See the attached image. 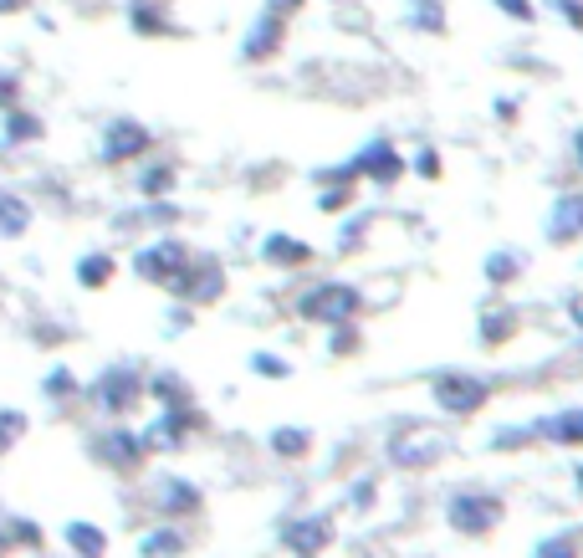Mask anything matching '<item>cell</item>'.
Here are the masks:
<instances>
[{"label": "cell", "mask_w": 583, "mask_h": 558, "mask_svg": "<svg viewBox=\"0 0 583 558\" xmlns=\"http://www.w3.org/2000/svg\"><path fill=\"white\" fill-rule=\"evenodd\" d=\"M41 390H47V400H72V395L82 390V384H77V374H72V369H52Z\"/></svg>", "instance_id": "30"}, {"label": "cell", "mask_w": 583, "mask_h": 558, "mask_svg": "<svg viewBox=\"0 0 583 558\" xmlns=\"http://www.w3.org/2000/svg\"><path fill=\"white\" fill-rule=\"evenodd\" d=\"M67 543H72L82 558H98L108 538H103V528H93V523H72V528H67Z\"/></svg>", "instance_id": "28"}, {"label": "cell", "mask_w": 583, "mask_h": 558, "mask_svg": "<svg viewBox=\"0 0 583 558\" xmlns=\"http://www.w3.org/2000/svg\"><path fill=\"white\" fill-rule=\"evenodd\" d=\"M537 441H548V446H563V451H583V405L573 410H553L532 425Z\"/></svg>", "instance_id": "14"}, {"label": "cell", "mask_w": 583, "mask_h": 558, "mask_svg": "<svg viewBox=\"0 0 583 558\" xmlns=\"http://www.w3.org/2000/svg\"><path fill=\"white\" fill-rule=\"evenodd\" d=\"M266 446H272L277 461H302L312 451V431H302V425H277V431L266 436Z\"/></svg>", "instance_id": "19"}, {"label": "cell", "mask_w": 583, "mask_h": 558, "mask_svg": "<svg viewBox=\"0 0 583 558\" xmlns=\"http://www.w3.org/2000/svg\"><path fill=\"white\" fill-rule=\"evenodd\" d=\"M159 6H164V0H159Z\"/></svg>", "instance_id": "45"}, {"label": "cell", "mask_w": 583, "mask_h": 558, "mask_svg": "<svg viewBox=\"0 0 583 558\" xmlns=\"http://www.w3.org/2000/svg\"><path fill=\"white\" fill-rule=\"evenodd\" d=\"M333 6H343V0H333Z\"/></svg>", "instance_id": "44"}, {"label": "cell", "mask_w": 583, "mask_h": 558, "mask_svg": "<svg viewBox=\"0 0 583 558\" xmlns=\"http://www.w3.org/2000/svg\"><path fill=\"white\" fill-rule=\"evenodd\" d=\"M358 308H364V292L353 282H318L297 297V318L302 323H318V328H338V323H353Z\"/></svg>", "instance_id": "1"}, {"label": "cell", "mask_w": 583, "mask_h": 558, "mask_svg": "<svg viewBox=\"0 0 583 558\" xmlns=\"http://www.w3.org/2000/svg\"><path fill=\"white\" fill-rule=\"evenodd\" d=\"M384 456L394 466L415 471V466H435V456H445V441L435 431H425V425H399V431L384 441Z\"/></svg>", "instance_id": "9"}, {"label": "cell", "mask_w": 583, "mask_h": 558, "mask_svg": "<svg viewBox=\"0 0 583 558\" xmlns=\"http://www.w3.org/2000/svg\"><path fill=\"white\" fill-rule=\"evenodd\" d=\"M573 487H578V492H583V461H578V466H573Z\"/></svg>", "instance_id": "43"}, {"label": "cell", "mask_w": 583, "mask_h": 558, "mask_svg": "<svg viewBox=\"0 0 583 558\" xmlns=\"http://www.w3.org/2000/svg\"><path fill=\"white\" fill-rule=\"evenodd\" d=\"M139 400H144V379H139V369L113 364V369H103V374L93 379V405H98L108 420H123Z\"/></svg>", "instance_id": "4"}, {"label": "cell", "mask_w": 583, "mask_h": 558, "mask_svg": "<svg viewBox=\"0 0 583 558\" xmlns=\"http://www.w3.org/2000/svg\"><path fill=\"white\" fill-rule=\"evenodd\" d=\"M128 26L139 31V36H164V31H169V16H164V6H159V0H133Z\"/></svg>", "instance_id": "23"}, {"label": "cell", "mask_w": 583, "mask_h": 558, "mask_svg": "<svg viewBox=\"0 0 583 558\" xmlns=\"http://www.w3.org/2000/svg\"><path fill=\"white\" fill-rule=\"evenodd\" d=\"M348 169H353L358 180H369V185H394L410 164H405V154H399V144H394V139H384V134H379V139H369L364 149H358V154L348 159Z\"/></svg>", "instance_id": "7"}, {"label": "cell", "mask_w": 583, "mask_h": 558, "mask_svg": "<svg viewBox=\"0 0 583 558\" xmlns=\"http://www.w3.org/2000/svg\"><path fill=\"white\" fill-rule=\"evenodd\" d=\"M113 272H118V262L108 251H87V256H77V287H108L113 282Z\"/></svg>", "instance_id": "20"}, {"label": "cell", "mask_w": 583, "mask_h": 558, "mask_svg": "<svg viewBox=\"0 0 583 558\" xmlns=\"http://www.w3.org/2000/svg\"><path fill=\"white\" fill-rule=\"evenodd\" d=\"M200 425H205V415L195 405H159L154 425L144 431V446L149 451H179V446L200 431Z\"/></svg>", "instance_id": "6"}, {"label": "cell", "mask_w": 583, "mask_h": 558, "mask_svg": "<svg viewBox=\"0 0 583 558\" xmlns=\"http://www.w3.org/2000/svg\"><path fill=\"white\" fill-rule=\"evenodd\" d=\"M543 236H548V246H578L583 241V190L553 195L548 216H543Z\"/></svg>", "instance_id": "11"}, {"label": "cell", "mask_w": 583, "mask_h": 558, "mask_svg": "<svg viewBox=\"0 0 583 558\" xmlns=\"http://www.w3.org/2000/svg\"><path fill=\"white\" fill-rule=\"evenodd\" d=\"M282 47H287V21L272 16V11H261V16L246 26V36H241V57H246V62H272Z\"/></svg>", "instance_id": "13"}, {"label": "cell", "mask_w": 583, "mask_h": 558, "mask_svg": "<svg viewBox=\"0 0 583 558\" xmlns=\"http://www.w3.org/2000/svg\"><path fill=\"white\" fill-rule=\"evenodd\" d=\"M445 518H451L456 533L481 538V533H491V528L502 523V502L491 497V492H456L451 507H445Z\"/></svg>", "instance_id": "8"}, {"label": "cell", "mask_w": 583, "mask_h": 558, "mask_svg": "<svg viewBox=\"0 0 583 558\" xmlns=\"http://www.w3.org/2000/svg\"><path fill=\"white\" fill-rule=\"evenodd\" d=\"M430 400L440 415L451 420H476L486 405H491V384L481 374H461V369H445L430 379Z\"/></svg>", "instance_id": "2"}, {"label": "cell", "mask_w": 583, "mask_h": 558, "mask_svg": "<svg viewBox=\"0 0 583 558\" xmlns=\"http://www.w3.org/2000/svg\"><path fill=\"white\" fill-rule=\"evenodd\" d=\"M31 139H41V118H31V113H21V108H11L6 113V123H0V144H31Z\"/></svg>", "instance_id": "25"}, {"label": "cell", "mask_w": 583, "mask_h": 558, "mask_svg": "<svg viewBox=\"0 0 583 558\" xmlns=\"http://www.w3.org/2000/svg\"><path fill=\"white\" fill-rule=\"evenodd\" d=\"M179 303H190V308H205V303H220L226 297V267L215 262V256H190V267H185V277H179L174 287H169Z\"/></svg>", "instance_id": "5"}, {"label": "cell", "mask_w": 583, "mask_h": 558, "mask_svg": "<svg viewBox=\"0 0 583 558\" xmlns=\"http://www.w3.org/2000/svg\"><path fill=\"white\" fill-rule=\"evenodd\" d=\"M261 262L266 267H282V272H297L312 262V246L292 231H272V236H261Z\"/></svg>", "instance_id": "15"}, {"label": "cell", "mask_w": 583, "mask_h": 558, "mask_svg": "<svg viewBox=\"0 0 583 558\" xmlns=\"http://www.w3.org/2000/svg\"><path fill=\"white\" fill-rule=\"evenodd\" d=\"M573 159H578V169H583V128L573 134Z\"/></svg>", "instance_id": "42"}, {"label": "cell", "mask_w": 583, "mask_h": 558, "mask_svg": "<svg viewBox=\"0 0 583 558\" xmlns=\"http://www.w3.org/2000/svg\"><path fill=\"white\" fill-rule=\"evenodd\" d=\"M548 6H553V11H558V16L573 26V31H583V0H548Z\"/></svg>", "instance_id": "38"}, {"label": "cell", "mask_w": 583, "mask_h": 558, "mask_svg": "<svg viewBox=\"0 0 583 558\" xmlns=\"http://www.w3.org/2000/svg\"><path fill=\"white\" fill-rule=\"evenodd\" d=\"M11 108H21V82L11 72H0V113H11Z\"/></svg>", "instance_id": "37"}, {"label": "cell", "mask_w": 583, "mask_h": 558, "mask_svg": "<svg viewBox=\"0 0 583 558\" xmlns=\"http://www.w3.org/2000/svg\"><path fill=\"white\" fill-rule=\"evenodd\" d=\"M302 6H307V0H266V11H272V16H282V21H292Z\"/></svg>", "instance_id": "39"}, {"label": "cell", "mask_w": 583, "mask_h": 558, "mask_svg": "<svg viewBox=\"0 0 583 558\" xmlns=\"http://www.w3.org/2000/svg\"><path fill=\"white\" fill-rule=\"evenodd\" d=\"M440 169H445V164H440V149H420V154H415V175H420V180H440Z\"/></svg>", "instance_id": "36"}, {"label": "cell", "mask_w": 583, "mask_h": 558, "mask_svg": "<svg viewBox=\"0 0 583 558\" xmlns=\"http://www.w3.org/2000/svg\"><path fill=\"white\" fill-rule=\"evenodd\" d=\"M481 272H486V282L497 287V292H502V287H512V282L522 277V251H491Z\"/></svg>", "instance_id": "22"}, {"label": "cell", "mask_w": 583, "mask_h": 558, "mask_svg": "<svg viewBox=\"0 0 583 558\" xmlns=\"http://www.w3.org/2000/svg\"><path fill=\"white\" fill-rule=\"evenodd\" d=\"M174 180H179V175H174L169 164H149L144 175H139V195H144V200H164V195L174 190Z\"/></svg>", "instance_id": "27"}, {"label": "cell", "mask_w": 583, "mask_h": 558, "mask_svg": "<svg viewBox=\"0 0 583 558\" xmlns=\"http://www.w3.org/2000/svg\"><path fill=\"white\" fill-rule=\"evenodd\" d=\"M348 497H353V507H358V512H364V507H374V502H369V497H374V482H358Z\"/></svg>", "instance_id": "40"}, {"label": "cell", "mask_w": 583, "mask_h": 558, "mask_svg": "<svg viewBox=\"0 0 583 558\" xmlns=\"http://www.w3.org/2000/svg\"><path fill=\"white\" fill-rule=\"evenodd\" d=\"M405 26L410 31H425V36H445V6H440V0H410Z\"/></svg>", "instance_id": "24"}, {"label": "cell", "mask_w": 583, "mask_h": 558, "mask_svg": "<svg viewBox=\"0 0 583 558\" xmlns=\"http://www.w3.org/2000/svg\"><path fill=\"white\" fill-rule=\"evenodd\" d=\"M328 543H333V518H323V512H307V518L287 528V548L297 553H323Z\"/></svg>", "instance_id": "16"}, {"label": "cell", "mask_w": 583, "mask_h": 558, "mask_svg": "<svg viewBox=\"0 0 583 558\" xmlns=\"http://www.w3.org/2000/svg\"><path fill=\"white\" fill-rule=\"evenodd\" d=\"M154 507L159 512H174V518H179V512H195L200 507V487L185 482V477H159L154 482Z\"/></svg>", "instance_id": "17"}, {"label": "cell", "mask_w": 583, "mask_h": 558, "mask_svg": "<svg viewBox=\"0 0 583 558\" xmlns=\"http://www.w3.org/2000/svg\"><path fill=\"white\" fill-rule=\"evenodd\" d=\"M507 21H517V26H532L537 21V0H491Z\"/></svg>", "instance_id": "34"}, {"label": "cell", "mask_w": 583, "mask_h": 558, "mask_svg": "<svg viewBox=\"0 0 583 558\" xmlns=\"http://www.w3.org/2000/svg\"><path fill=\"white\" fill-rule=\"evenodd\" d=\"M369 231H374V216L369 210H358V216H348V226L338 231V251H358L369 241Z\"/></svg>", "instance_id": "29"}, {"label": "cell", "mask_w": 583, "mask_h": 558, "mask_svg": "<svg viewBox=\"0 0 583 558\" xmlns=\"http://www.w3.org/2000/svg\"><path fill=\"white\" fill-rule=\"evenodd\" d=\"M144 553H149V558H159V553H164V558H169V553H185V538H179L174 528H159V533L144 538Z\"/></svg>", "instance_id": "32"}, {"label": "cell", "mask_w": 583, "mask_h": 558, "mask_svg": "<svg viewBox=\"0 0 583 558\" xmlns=\"http://www.w3.org/2000/svg\"><path fill=\"white\" fill-rule=\"evenodd\" d=\"M31 226V205L11 190H0V241H11V236H26Z\"/></svg>", "instance_id": "21"}, {"label": "cell", "mask_w": 583, "mask_h": 558, "mask_svg": "<svg viewBox=\"0 0 583 558\" xmlns=\"http://www.w3.org/2000/svg\"><path fill=\"white\" fill-rule=\"evenodd\" d=\"M190 246L185 241H174V236H159V241H149V246H139L133 251V272H139L144 282H154V287H174L179 277H185V267H190Z\"/></svg>", "instance_id": "3"}, {"label": "cell", "mask_w": 583, "mask_h": 558, "mask_svg": "<svg viewBox=\"0 0 583 558\" xmlns=\"http://www.w3.org/2000/svg\"><path fill=\"white\" fill-rule=\"evenodd\" d=\"M251 369H256V374H266V379H287V374H292V364H287V359H277V354H251Z\"/></svg>", "instance_id": "35"}, {"label": "cell", "mask_w": 583, "mask_h": 558, "mask_svg": "<svg viewBox=\"0 0 583 558\" xmlns=\"http://www.w3.org/2000/svg\"><path fill=\"white\" fill-rule=\"evenodd\" d=\"M21 436H26V415L21 410H0V456H6Z\"/></svg>", "instance_id": "31"}, {"label": "cell", "mask_w": 583, "mask_h": 558, "mask_svg": "<svg viewBox=\"0 0 583 558\" xmlns=\"http://www.w3.org/2000/svg\"><path fill=\"white\" fill-rule=\"evenodd\" d=\"M93 456L103 461V466H118V471H133V466H144V456H149V446H144V431H128V425H108V431L93 441Z\"/></svg>", "instance_id": "12"}, {"label": "cell", "mask_w": 583, "mask_h": 558, "mask_svg": "<svg viewBox=\"0 0 583 558\" xmlns=\"http://www.w3.org/2000/svg\"><path fill=\"white\" fill-rule=\"evenodd\" d=\"M144 395H154L159 405H190V384L179 374H154V379H144Z\"/></svg>", "instance_id": "26"}, {"label": "cell", "mask_w": 583, "mask_h": 558, "mask_svg": "<svg viewBox=\"0 0 583 558\" xmlns=\"http://www.w3.org/2000/svg\"><path fill=\"white\" fill-rule=\"evenodd\" d=\"M149 149H154V134L139 118H113L103 128V144H98L103 164H133V159H144Z\"/></svg>", "instance_id": "10"}, {"label": "cell", "mask_w": 583, "mask_h": 558, "mask_svg": "<svg viewBox=\"0 0 583 558\" xmlns=\"http://www.w3.org/2000/svg\"><path fill=\"white\" fill-rule=\"evenodd\" d=\"M31 0H0V16H16V11H26Z\"/></svg>", "instance_id": "41"}, {"label": "cell", "mask_w": 583, "mask_h": 558, "mask_svg": "<svg viewBox=\"0 0 583 558\" xmlns=\"http://www.w3.org/2000/svg\"><path fill=\"white\" fill-rule=\"evenodd\" d=\"M517 333V313L507 308V303H491V308H481V323H476V338L486 343V349H502V343Z\"/></svg>", "instance_id": "18"}, {"label": "cell", "mask_w": 583, "mask_h": 558, "mask_svg": "<svg viewBox=\"0 0 583 558\" xmlns=\"http://www.w3.org/2000/svg\"><path fill=\"white\" fill-rule=\"evenodd\" d=\"M358 323H338V328H328V354H353L358 349Z\"/></svg>", "instance_id": "33"}]
</instances>
